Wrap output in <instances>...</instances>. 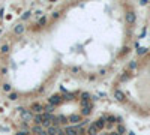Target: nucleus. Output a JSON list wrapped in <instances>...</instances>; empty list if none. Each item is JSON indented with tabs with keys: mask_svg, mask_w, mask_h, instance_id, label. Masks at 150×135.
<instances>
[{
	"mask_svg": "<svg viewBox=\"0 0 150 135\" xmlns=\"http://www.w3.org/2000/svg\"><path fill=\"white\" fill-rule=\"evenodd\" d=\"M134 21H135V15H134V12H128V14H126V23L132 24Z\"/></svg>",
	"mask_w": 150,
	"mask_h": 135,
	"instance_id": "obj_1",
	"label": "nucleus"
}]
</instances>
